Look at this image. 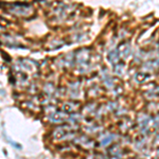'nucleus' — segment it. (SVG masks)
Instances as JSON below:
<instances>
[{
	"instance_id": "1",
	"label": "nucleus",
	"mask_w": 159,
	"mask_h": 159,
	"mask_svg": "<svg viewBox=\"0 0 159 159\" xmlns=\"http://www.w3.org/2000/svg\"><path fill=\"white\" fill-rule=\"evenodd\" d=\"M6 6L9 7L7 11L11 13V14L15 15V16L28 17L33 13V7L29 3L16 2V3H10V4H6Z\"/></svg>"
},
{
	"instance_id": "2",
	"label": "nucleus",
	"mask_w": 159,
	"mask_h": 159,
	"mask_svg": "<svg viewBox=\"0 0 159 159\" xmlns=\"http://www.w3.org/2000/svg\"><path fill=\"white\" fill-rule=\"evenodd\" d=\"M10 24V21L9 20H7V19H4V18H2L1 16H0V27H3V25H7Z\"/></svg>"
}]
</instances>
